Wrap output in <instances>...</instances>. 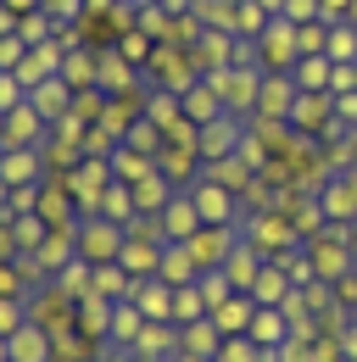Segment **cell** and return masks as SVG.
Masks as SVG:
<instances>
[{"label":"cell","mask_w":357,"mask_h":362,"mask_svg":"<svg viewBox=\"0 0 357 362\" xmlns=\"http://www.w3.org/2000/svg\"><path fill=\"white\" fill-rule=\"evenodd\" d=\"M212 334H223L218 323H212V329H207V323H201V329H196V334H190V346H196V351H207V346H212Z\"/></svg>","instance_id":"d6986e66"},{"label":"cell","mask_w":357,"mask_h":362,"mask_svg":"<svg viewBox=\"0 0 357 362\" xmlns=\"http://www.w3.org/2000/svg\"><path fill=\"white\" fill-rule=\"evenodd\" d=\"M162 284H174V290H184L190 279H196V251L190 245H174V240H162Z\"/></svg>","instance_id":"ba28073f"},{"label":"cell","mask_w":357,"mask_h":362,"mask_svg":"<svg viewBox=\"0 0 357 362\" xmlns=\"http://www.w3.org/2000/svg\"><path fill=\"white\" fill-rule=\"evenodd\" d=\"M0 362H11V340L6 334H0Z\"/></svg>","instance_id":"7402d4cb"},{"label":"cell","mask_w":357,"mask_h":362,"mask_svg":"<svg viewBox=\"0 0 357 362\" xmlns=\"http://www.w3.org/2000/svg\"><path fill=\"white\" fill-rule=\"evenodd\" d=\"M73 95H79V90H73V84H67L62 73H50L45 84H34V90H28V106L40 112L45 123H62V117L73 112Z\"/></svg>","instance_id":"5b68a950"},{"label":"cell","mask_w":357,"mask_h":362,"mask_svg":"<svg viewBox=\"0 0 357 362\" xmlns=\"http://www.w3.org/2000/svg\"><path fill=\"white\" fill-rule=\"evenodd\" d=\"M196 317H201V296L184 284V290L174 296V323H196Z\"/></svg>","instance_id":"2e32d148"},{"label":"cell","mask_w":357,"mask_h":362,"mask_svg":"<svg viewBox=\"0 0 357 362\" xmlns=\"http://www.w3.org/2000/svg\"><path fill=\"white\" fill-rule=\"evenodd\" d=\"M123 223H112V218H89L79 228V257L84 262H118V251H123Z\"/></svg>","instance_id":"3957f363"},{"label":"cell","mask_w":357,"mask_h":362,"mask_svg":"<svg viewBox=\"0 0 357 362\" xmlns=\"http://www.w3.org/2000/svg\"><path fill=\"white\" fill-rule=\"evenodd\" d=\"M257 296H263V301H268V296H279V279H273V273H263V279H257Z\"/></svg>","instance_id":"ffe728a7"},{"label":"cell","mask_w":357,"mask_h":362,"mask_svg":"<svg viewBox=\"0 0 357 362\" xmlns=\"http://www.w3.org/2000/svg\"><path fill=\"white\" fill-rule=\"evenodd\" d=\"M79 313H84L79 323H84V329H95V334H101V329L112 323V317H106V313H112V307H106V296H95V290H89L84 301H79Z\"/></svg>","instance_id":"5bb4252c"},{"label":"cell","mask_w":357,"mask_h":362,"mask_svg":"<svg viewBox=\"0 0 357 362\" xmlns=\"http://www.w3.org/2000/svg\"><path fill=\"white\" fill-rule=\"evenodd\" d=\"M174 195H178V184H174V179H162V173H151V179L134 184V206H140V212H162Z\"/></svg>","instance_id":"30bf717a"},{"label":"cell","mask_w":357,"mask_h":362,"mask_svg":"<svg viewBox=\"0 0 357 362\" xmlns=\"http://www.w3.org/2000/svg\"><path fill=\"white\" fill-rule=\"evenodd\" d=\"M251 334H257V340H273V334H279V317H251Z\"/></svg>","instance_id":"ac0fdd59"},{"label":"cell","mask_w":357,"mask_h":362,"mask_svg":"<svg viewBox=\"0 0 357 362\" xmlns=\"http://www.w3.org/2000/svg\"><path fill=\"white\" fill-rule=\"evenodd\" d=\"M140 323H145V313H140L134 301L112 307V334H118V340H140Z\"/></svg>","instance_id":"7c38bea8"},{"label":"cell","mask_w":357,"mask_h":362,"mask_svg":"<svg viewBox=\"0 0 357 362\" xmlns=\"http://www.w3.org/2000/svg\"><path fill=\"white\" fill-rule=\"evenodd\" d=\"M157 223H162V234H168V240H196V234L207 228L190 195H174V201H168V206L157 212Z\"/></svg>","instance_id":"8992f818"},{"label":"cell","mask_w":357,"mask_h":362,"mask_svg":"<svg viewBox=\"0 0 357 362\" xmlns=\"http://www.w3.org/2000/svg\"><path fill=\"white\" fill-rule=\"evenodd\" d=\"M23 56H28V40H23V34H0V73H17Z\"/></svg>","instance_id":"9a60e30c"},{"label":"cell","mask_w":357,"mask_h":362,"mask_svg":"<svg viewBox=\"0 0 357 362\" xmlns=\"http://www.w3.org/2000/svg\"><path fill=\"white\" fill-rule=\"evenodd\" d=\"M11 362H50V334L34 329V323H23L11 334Z\"/></svg>","instance_id":"9c48e42d"},{"label":"cell","mask_w":357,"mask_h":362,"mask_svg":"<svg viewBox=\"0 0 357 362\" xmlns=\"http://www.w3.org/2000/svg\"><path fill=\"white\" fill-rule=\"evenodd\" d=\"M240 145H246V129H240V117H234V112H223V117H212V123H201V134H196V151H201V162L240 156Z\"/></svg>","instance_id":"6da1fadb"},{"label":"cell","mask_w":357,"mask_h":362,"mask_svg":"<svg viewBox=\"0 0 357 362\" xmlns=\"http://www.w3.org/2000/svg\"><path fill=\"white\" fill-rule=\"evenodd\" d=\"M17 329H23V307H17V296H0V334L11 340Z\"/></svg>","instance_id":"e0dca14e"},{"label":"cell","mask_w":357,"mask_h":362,"mask_svg":"<svg viewBox=\"0 0 357 362\" xmlns=\"http://www.w3.org/2000/svg\"><path fill=\"white\" fill-rule=\"evenodd\" d=\"M190 201H196V212H201L207 228H223L234 218V195H229V184H218V179H196L190 184Z\"/></svg>","instance_id":"277c9868"},{"label":"cell","mask_w":357,"mask_h":362,"mask_svg":"<svg viewBox=\"0 0 357 362\" xmlns=\"http://www.w3.org/2000/svg\"><path fill=\"white\" fill-rule=\"evenodd\" d=\"M0 296H17V273H0Z\"/></svg>","instance_id":"44dd1931"},{"label":"cell","mask_w":357,"mask_h":362,"mask_svg":"<svg viewBox=\"0 0 357 362\" xmlns=\"http://www.w3.org/2000/svg\"><path fill=\"white\" fill-rule=\"evenodd\" d=\"M212 323L229 329V334H240V329L251 323V307H246V301H223V307H212Z\"/></svg>","instance_id":"4fadbf2b"},{"label":"cell","mask_w":357,"mask_h":362,"mask_svg":"<svg viewBox=\"0 0 357 362\" xmlns=\"http://www.w3.org/2000/svg\"><path fill=\"white\" fill-rule=\"evenodd\" d=\"M162 262V245H145V240H123V251H118V268L129 273H151Z\"/></svg>","instance_id":"8fae6325"},{"label":"cell","mask_w":357,"mask_h":362,"mask_svg":"<svg viewBox=\"0 0 357 362\" xmlns=\"http://www.w3.org/2000/svg\"><path fill=\"white\" fill-rule=\"evenodd\" d=\"M174 296H178L174 284H145V290H140V284H129V301H134L145 317H157V323H174Z\"/></svg>","instance_id":"52a82bcc"},{"label":"cell","mask_w":357,"mask_h":362,"mask_svg":"<svg viewBox=\"0 0 357 362\" xmlns=\"http://www.w3.org/2000/svg\"><path fill=\"white\" fill-rule=\"evenodd\" d=\"M0 156H6V145H0Z\"/></svg>","instance_id":"603a6c76"},{"label":"cell","mask_w":357,"mask_h":362,"mask_svg":"<svg viewBox=\"0 0 357 362\" xmlns=\"http://www.w3.org/2000/svg\"><path fill=\"white\" fill-rule=\"evenodd\" d=\"M45 139H50V123H45L28 100H23V106H11V112H0V145H6V151L45 145Z\"/></svg>","instance_id":"7a4b0ae2"}]
</instances>
